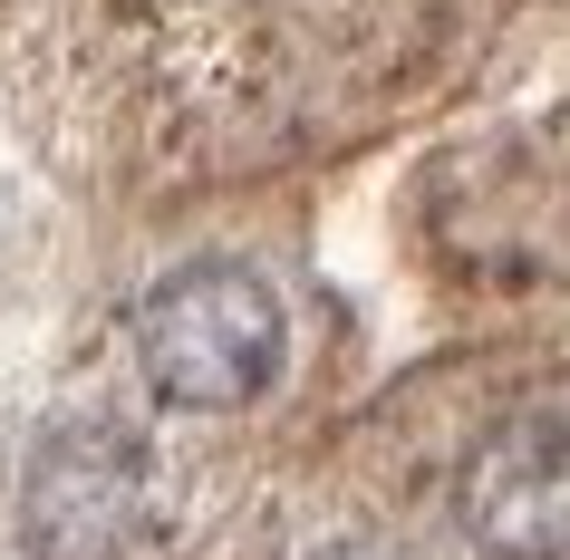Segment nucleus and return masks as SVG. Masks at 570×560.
Segmentation results:
<instances>
[{
	"label": "nucleus",
	"mask_w": 570,
	"mask_h": 560,
	"mask_svg": "<svg viewBox=\"0 0 570 560\" xmlns=\"http://www.w3.org/2000/svg\"><path fill=\"white\" fill-rule=\"evenodd\" d=\"M136 357L165 406H252L281 377V299L242 262H194L136 310Z\"/></svg>",
	"instance_id": "nucleus-1"
},
{
	"label": "nucleus",
	"mask_w": 570,
	"mask_h": 560,
	"mask_svg": "<svg viewBox=\"0 0 570 560\" xmlns=\"http://www.w3.org/2000/svg\"><path fill=\"white\" fill-rule=\"evenodd\" d=\"M136 531H146V454L117 425H68L39 444L20 493V541L39 560H117Z\"/></svg>",
	"instance_id": "nucleus-2"
},
{
	"label": "nucleus",
	"mask_w": 570,
	"mask_h": 560,
	"mask_svg": "<svg viewBox=\"0 0 570 560\" xmlns=\"http://www.w3.org/2000/svg\"><path fill=\"white\" fill-rule=\"evenodd\" d=\"M454 512L493 560H570V425L512 415L464 454Z\"/></svg>",
	"instance_id": "nucleus-3"
},
{
	"label": "nucleus",
	"mask_w": 570,
	"mask_h": 560,
	"mask_svg": "<svg viewBox=\"0 0 570 560\" xmlns=\"http://www.w3.org/2000/svg\"><path fill=\"white\" fill-rule=\"evenodd\" d=\"M320 560H416V551H396V541H330Z\"/></svg>",
	"instance_id": "nucleus-4"
}]
</instances>
